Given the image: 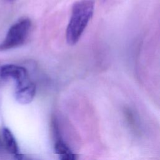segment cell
Returning a JSON list of instances; mask_svg holds the SVG:
<instances>
[{"label": "cell", "instance_id": "1", "mask_svg": "<svg viewBox=\"0 0 160 160\" xmlns=\"http://www.w3.org/2000/svg\"><path fill=\"white\" fill-rule=\"evenodd\" d=\"M94 8L93 0H80L73 4L66 32V41L69 45L75 44L80 39L92 16Z\"/></svg>", "mask_w": 160, "mask_h": 160}, {"label": "cell", "instance_id": "2", "mask_svg": "<svg viewBox=\"0 0 160 160\" xmlns=\"http://www.w3.org/2000/svg\"><path fill=\"white\" fill-rule=\"evenodd\" d=\"M31 27L29 18H23L9 29L4 40L0 44V51H6L22 45L26 40Z\"/></svg>", "mask_w": 160, "mask_h": 160}, {"label": "cell", "instance_id": "3", "mask_svg": "<svg viewBox=\"0 0 160 160\" xmlns=\"http://www.w3.org/2000/svg\"><path fill=\"white\" fill-rule=\"evenodd\" d=\"M1 77L2 79H12L15 81L16 87L29 81L27 70L15 64H6L1 67L0 71Z\"/></svg>", "mask_w": 160, "mask_h": 160}, {"label": "cell", "instance_id": "4", "mask_svg": "<svg viewBox=\"0 0 160 160\" xmlns=\"http://www.w3.org/2000/svg\"><path fill=\"white\" fill-rule=\"evenodd\" d=\"M36 94V85L30 80L26 83L17 86L15 91L16 101L21 104L31 102Z\"/></svg>", "mask_w": 160, "mask_h": 160}, {"label": "cell", "instance_id": "5", "mask_svg": "<svg viewBox=\"0 0 160 160\" xmlns=\"http://www.w3.org/2000/svg\"><path fill=\"white\" fill-rule=\"evenodd\" d=\"M2 139L4 146L9 153L14 156L19 154L16 141L11 131L6 128L2 129Z\"/></svg>", "mask_w": 160, "mask_h": 160}, {"label": "cell", "instance_id": "6", "mask_svg": "<svg viewBox=\"0 0 160 160\" xmlns=\"http://www.w3.org/2000/svg\"><path fill=\"white\" fill-rule=\"evenodd\" d=\"M54 152L58 154L62 155L71 152V151L61 139H58L54 144Z\"/></svg>", "mask_w": 160, "mask_h": 160}, {"label": "cell", "instance_id": "7", "mask_svg": "<svg viewBox=\"0 0 160 160\" xmlns=\"http://www.w3.org/2000/svg\"><path fill=\"white\" fill-rule=\"evenodd\" d=\"M61 160H77L78 156L71 152H68L66 154L61 155Z\"/></svg>", "mask_w": 160, "mask_h": 160}, {"label": "cell", "instance_id": "8", "mask_svg": "<svg viewBox=\"0 0 160 160\" xmlns=\"http://www.w3.org/2000/svg\"><path fill=\"white\" fill-rule=\"evenodd\" d=\"M23 160H38V159H34V158H25L24 159H23Z\"/></svg>", "mask_w": 160, "mask_h": 160}, {"label": "cell", "instance_id": "9", "mask_svg": "<svg viewBox=\"0 0 160 160\" xmlns=\"http://www.w3.org/2000/svg\"><path fill=\"white\" fill-rule=\"evenodd\" d=\"M6 1H8V2H12V1H14V0H5Z\"/></svg>", "mask_w": 160, "mask_h": 160}]
</instances>
